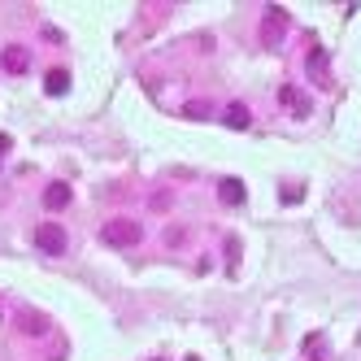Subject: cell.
<instances>
[{
	"mask_svg": "<svg viewBox=\"0 0 361 361\" xmlns=\"http://www.w3.org/2000/svg\"><path fill=\"white\" fill-rule=\"evenodd\" d=\"M100 240H105L109 248H135L140 244V222L135 218H109L105 226H100Z\"/></svg>",
	"mask_w": 361,
	"mask_h": 361,
	"instance_id": "6da1fadb",
	"label": "cell"
},
{
	"mask_svg": "<svg viewBox=\"0 0 361 361\" xmlns=\"http://www.w3.org/2000/svg\"><path fill=\"white\" fill-rule=\"evenodd\" d=\"M31 240H35V248H39V252H48V257H61V252H66V244H70V240H66V231H61L57 222H39Z\"/></svg>",
	"mask_w": 361,
	"mask_h": 361,
	"instance_id": "7a4b0ae2",
	"label": "cell"
},
{
	"mask_svg": "<svg viewBox=\"0 0 361 361\" xmlns=\"http://www.w3.org/2000/svg\"><path fill=\"white\" fill-rule=\"evenodd\" d=\"M283 27H288V13H283L279 5H270V9H266V22H262V39L274 44V39L283 35Z\"/></svg>",
	"mask_w": 361,
	"mask_h": 361,
	"instance_id": "3957f363",
	"label": "cell"
},
{
	"mask_svg": "<svg viewBox=\"0 0 361 361\" xmlns=\"http://www.w3.org/2000/svg\"><path fill=\"white\" fill-rule=\"evenodd\" d=\"M279 100H283V105H288V109H292L296 118H305V114H314V105H309V96H300V92H296L292 83H283V87H279Z\"/></svg>",
	"mask_w": 361,
	"mask_h": 361,
	"instance_id": "277c9868",
	"label": "cell"
},
{
	"mask_svg": "<svg viewBox=\"0 0 361 361\" xmlns=\"http://www.w3.org/2000/svg\"><path fill=\"white\" fill-rule=\"evenodd\" d=\"M66 204H70V183H48L44 188V209H66Z\"/></svg>",
	"mask_w": 361,
	"mask_h": 361,
	"instance_id": "5b68a950",
	"label": "cell"
},
{
	"mask_svg": "<svg viewBox=\"0 0 361 361\" xmlns=\"http://www.w3.org/2000/svg\"><path fill=\"white\" fill-rule=\"evenodd\" d=\"M0 66H5L9 74H22V70H27V48H22V44H9L5 53H0Z\"/></svg>",
	"mask_w": 361,
	"mask_h": 361,
	"instance_id": "8992f818",
	"label": "cell"
},
{
	"mask_svg": "<svg viewBox=\"0 0 361 361\" xmlns=\"http://www.w3.org/2000/svg\"><path fill=\"white\" fill-rule=\"evenodd\" d=\"M222 122L231 126V131H248V126H252V114H248L244 105H231V109L222 114Z\"/></svg>",
	"mask_w": 361,
	"mask_h": 361,
	"instance_id": "52a82bcc",
	"label": "cell"
},
{
	"mask_svg": "<svg viewBox=\"0 0 361 361\" xmlns=\"http://www.w3.org/2000/svg\"><path fill=\"white\" fill-rule=\"evenodd\" d=\"M218 196H222V204H244V183H240V178H222Z\"/></svg>",
	"mask_w": 361,
	"mask_h": 361,
	"instance_id": "ba28073f",
	"label": "cell"
},
{
	"mask_svg": "<svg viewBox=\"0 0 361 361\" xmlns=\"http://www.w3.org/2000/svg\"><path fill=\"white\" fill-rule=\"evenodd\" d=\"M44 87H48V96H61V92L70 87V74H66V70H53V74H48V83H44Z\"/></svg>",
	"mask_w": 361,
	"mask_h": 361,
	"instance_id": "9c48e42d",
	"label": "cell"
},
{
	"mask_svg": "<svg viewBox=\"0 0 361 361\" xmlns=\"http://www.w3.org/2000/svg\"><path fill=\"white\" fill-rule=\"evenodd\" d=\"M22 331H27V335H44V331H48V322H44L39 314H22Z\"/></svg>",
	"mask_w": 361,
	"mask_h": 361,
	"instance_id": "30bf717a",
	"label": "cell"
},
{
	"mask_svg": "<svg viewBox=\"0 0 361 361\" xmlns=\"http://www.w3.org/2000/svg\"><path fill=\"white\" fill-rule=\"evenodd\" d=\"M183 114H188V118H209V109H204L200 100H192V105H183Z\"/></svg>",
	"mask_w": 361,
	"mask_h": 361,
	"instance_id": "8fae6325",
	"label": "cell"
},
{
	"mask_svg": "<svg viewBox=\"0 0 361 361\" xmlns=\"http://www.w3.org/2000/svg\"><path fill=\"white\" fill-rule=\"evenodd\" d=\"M5 152H9V135H0V157H5Z\"/></svg>",
	"mask_w": 361,
	"mask_h": 361,
	"instance_id": "7c38bea8",
	"label": "cell"
},
{
	"mask_svg": "<svg viewBox=\"0 0 361 361\" xmlns=\"http://www.w3.org/2000/svg\"><path fill=\"white\" fill-rule=\"evenodd\" d=\"M192 361H196V357H192Z\"/></svg>",
	"mask_w": 361,
	"mask_h": 361,
	"instance_id": "4fadbf2b",
	"label": "cell"
}]
</instances>
